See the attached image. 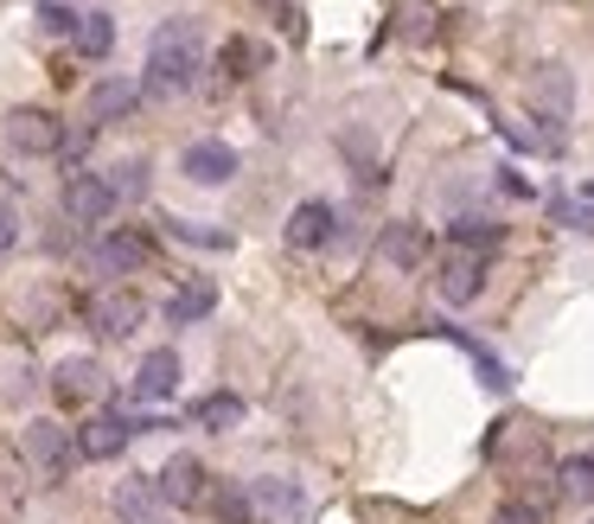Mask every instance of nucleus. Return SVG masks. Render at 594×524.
I'll return each instance as SVG.
<instances>
[{"instance_id": "9b49d317", "label": "nucleus", "mask_w": 594, "mask_h": 524, "mask_svg": "<svg viewBox=\"0 0 594 524\" xmlns=\"http://www.w3.org/2000/svg\"><path fill=\"white\" fill-rule=\"evenodd\" d=\"M250 505H256V518H269V524H294L308 512V493H301L294 480H282V473H262V480H250Z\"/></svg>"}, {"instance_id": "20e7f679", "label": "nucleus", "mask_w": 594, "mask_h": 524, "mask_svg": "<svg viewBox=\"0 0 594 524\" xmlns=\"http://www.w3.org/2000/svg\"><path fill=\"white\" fill-rule=\"evenodd\" d=\"M64 218L78 224V231H97V224H109L115 218V192H109L103 173H64Z\"/></svg>"}, {"instance_id": "0eeeda50", "label": "nucleus", "mask_w": 594, "mask_h": 524, "mask_svg": "<svg viewBox=\"0 0 594 524\" xmlns=\"http://www.w3.org/2000/svg\"><path fill=\"white\" fill-rule=\"evenodd\" d=\"M377 262H384L390 275H415V269L429 262V231H422L415 218L384 224V236H377Z\"/></svg>"}, {"instance_id": "b1692460", "label": "nucleus", "mask_w": 594, "mask_h": 524, "mask_svg": "<svg viewBox=\"0 0 594 524\" xmlns=\"http://www.w3.org/2000/svg\"><path fill=\"white\" fill-rule=\"evenodd\" d=\"M218 64H224V78H231V83L256 78V71H262V46H256V39H224Z\"/></svg>"}, {"instance_id": "423d86ee", "label": "nucleus", "mask_w": 594, "mask_h": 524, "mask_svg": "<svg viewBox=\"0 0 594 524\" xmlns=\"http://www.w3.org/2000/svg\"><path fill=\"white\" fill-rule=\"evenodd\" d=\"M435 289H441L447 308H473L480 289H486V256H473V250H447V256H441Z\"/></svg>"}, {"instance_id": "4468645a", "label": "nucleus", "mask_w": 594, "mask_h": 524, "mask_svg": "<svg viewBox=\"0 0 594 524\" xmlns=\"http://www.w3.org/2000/svg\"><path fill=\"white\" fill-rule=\"evenodd\" d=\"M180 391V352L173 345H154L141 365H134V403H167Z\"/></svg>"}, {"instance_id": "bb28decb", "label": "nucleus", "mask_w": 594, "mask_h": 524, "mask_svg": "<svg viewBox=\"0 0 594 524\" xmlns=\"http://www.w3.org/2000/svg\"><path fill=\"white\" fill-rule=\"evenodd\" d=\"M39 27L52 32V39H78L83 13L71 7V0H39Z\"/></svg>"}, {"instance_id": "f257e3e1", "label": "nucleus", "mask_w": 594, "mask_h": 524, "mask_svg": "<svg viewBox=\"0 0 594 524\" xmlns=\"http://www.w3.org/2000/svg\"><path fill=\"white\" fill-rule=\"evenodd\" d=\"M205 71V27L180 13V20H160L154 46H148V78H141V97H185Z\"/></svg>"}, {"instance_id": "f3484780", "label": "nucleus", "mask_w": 594, "mask_h": 524, "mask_svg": "<svg viewBox=\"0 0 594 524\" xmlns=\"http://www.w3.org/2000/svg\"><path fill=\"white\" fill-rule=\"evenodd\" d=\"M211 308H218V282H211V275H192V282H180V289L167 294V326H199Z\"/></svg>"}, {"instance_id": "aec40b11", "label": "nucleus", "mask_w": 594, "mask_h": 524, "mask_svg": "<svg viewBox=\"0 0 594 524\" xmlns=\"http://www.w3.org/2000/svg\"><path fill=\"white\" fill-rule=\"evenodd\" d=\"M192 422H199V429H211V435H224V429H236V422H243V396H236V391L199 396V403H192Z\"/></svg>"}, {"instance_id": "393cba45", "label": "nucleus", "mask_w": 594, "mask_h": 524, "mask_svg": "<svg viewBox=\"0 0 594 524\" xmlns=\"http://www.w3.org/2000/svg\"><path fill=\"white\" fill-rule=\"evenodd\" d=\"M211 512H218V524H262L256 505H250V486H218V493H211Z\"/></svg>"}, {"instance_id": "c85d7f7f", "label": "nucleus", "mask_w": 594, "mask_h": 524, "mask_svg": "<svg viewBox=\"0 0 594 524\" xmlns=\"http://www.w3.org/2000/svg\"><path fill=\"white\" fill-rule=\"evenodd\" d=\"M543 518H550V512H543V505H531L524 493H517V498H505V505L492 512V524H543Z\"/></svg>"}, {"instance_id": "f8f14e48", "label": "nucleus", "mask_w": 594, "mask_h": 524, "mask_svg": "<svg viewBox=\"0 0 594 524\" xmlns=\"http://www.w3.org/2000/svg\"><path fill=\"white\" fill-rule=\"evenodd\" d=\"M180 173L192 185H231L236 180V148L231 141H192L180 154Z\"/></svg>"}, {"instance_id": "c756f323", "label": "nucleus", "mask_w": 594, "mask_h": 524, "mask_svg": "<svg viewBox=\"0 0 594 524\" xmlns=\"http://www.w3.org/2000/svg\"><path fill=\"white\" fill-rule=\"evenodd\" d=\"M550 211L563 218L568 231H594V211H588V205H575V199H550Z\"/></svg>"}, {"instance_id": "412c9836", "label": "nucleus", "mask_w": 594, "mask_h": 524, "mask_svg": "<svg viewBox=\"0 0 594 524\" xmlns=\"http://www.w3.org/2000/svg\"><path fill=\"white\" fill-rule=\"evenodd\" d=\"M103 180H109V192H115V205H134V199H148V160H141V154L115 160Z\"/></svg>"}, {"instance_id": "1a4fd4ad", "label": "nucleus", "mask_w": 594, "mask_h": 524, "mask_svg": "<svg viewBox=\"0 0 594 524\" xmlns=\"http://www.w3.org/2000/svg\"><path fill=\"white\" fill-rule=\"evenodd\" d=\"M129 435H134V422L122 416V410H97V416H83V429H78V454L83 461H115V454L129 447Z\"/></svg>"}, {"instance_id": "9d476101", "label": "nucleus", "mask_w": 594, "mask_h": 524, "mask_svg": "<svg viewBox=\"0 0 594 524\" xmlns=\"http://www.w3.org/2000/svg\"><path fill=\"white\" fill-rule=\"evenodd\" d=\"M568 109H575V78H568L563 64H537V71H531V115H543V122L563 129Z\"/></svg>"}, {"instance_id": "6e6552de", "label": "nucleus", "mask_w": 594, "mask_h": 524, "mask_svg": "<svg viewBox=\"0 0 594 524\" xmlns=\"http://www.w3.org/2000/svg\"><path fill=\"white\" fill-rule=\"evenodd\" d=\"M154 486H160V498H167V505H180V512H192V505H205V498H211L205 461H199V454H173V461L154 473Z\"/></svg>"}, {"instance_id": "7c9ffc66", "label": "nucleus", "mask_w": 594, "mask_h": 524, "mask_svg": "<svg viewBox=\"0 0 594 524\" xmlns=\"http://www.w3.org/2000/svg\"><path fill=\"white\" fill-rule=\"evenodd\" d=\"M20 243V218H13V205H0V256Z\"/></svg>"}, {"instance_id": "a878e982", "label": "nucleus", "mask_w": 594, "mask_h": 524, "mask_svg": "<svg viewBox=\"0 0 594 524\" xmlns=\"http://www.w3.org/2000/svg\"><path fill=\"white\" fill-rule=\"evenodd\" d=\"M83 58H109V46H115V20L109 13H83V27H78V39H71Z\"/></svg>"}, {"instance_id": "f03ea898", "label": "nucleus", "mask_w": 594, "mask_h": 524, "mask_svg": "<svg viewBox=\"0 0 594 524\" xmlns=\"http://www.w3.org/2000/svg\"><path fill=\"white\" fill-rule=\"evenodd\" d=\"M20 454H27V467L46 480V486H58L64 473H71V454H78V435L71 429H58V422H27V435H20Z\"/></svg>"}, {"instance_id": "6ab92c4d", "label": "nucleus", "mask_w": 594, "mask_h": 524, "mask_svg": "<svg viewBox=\"0 0 594 524\" xmlns=\"http://www.w3.org/2000/svg\"><path fill=\"white\" fill-rule=\"evenodd\" d=\"M154 505H167V498H160V486L148 480V473H134V480L115 486V512H122L129 524H154Z\"/></svg>"}, {"instance_id": "a211bd4d", "label": "nucleus", "mask_w": 594, "mask_h": 524, "mask_svg": "<svg viewBox=\"0 0 594 524\" xmlns=\"http://www.w3.org/2000/svg\"><path fill=\"white\" fill-rule=\"evenodd\" d=\"M333 236V205L326 199H301V205L288 211V243L294 250H320Z\"/></svg>"}, {"instance_id": "cd10ccee", "label": "nucleus", "mask_w": 594, "mask_h": 524, "mask_svg": "<svg viewBox=\"0 0 594 524\" xmlns=\"http://www.w3.org/2000/svg\"><path fill=\"white\" fill-rule=\"evenodd\" d=\"M167 231L180 243H199V250H231V231H211V224H192V218H173Z\"/></svg>"}, {"instance_id": "4be33fe9", "label": "nucleus", "mask_w": 594, "mask_h": 524, "mask_svg": "<svg viewBox=\"0 0 594 524\" xmlns=\"http://www.w3.org/2000/svg\"><path fill=\"white\" fill-rule=\"evenodd\" d=\"M454 250H473V256H486V250H499L505 243V224H492V218H461L454 224Z\"/></svg>"}, {"instance_id": "39448f33", "label": "nucleus", "mask_w": 594, "mask_h": 524, "mask_svg": "<svg viewBox=\"0 0 594 524\" xmlns=\"http://www.w3.org/2000/svg\"><path fill=\"white\" fill-rule=\"evenodd\" d=\"M7 148L13 154H64V122L52 109H13L7 115Z\"/></svg>"}, {"instance_id": "5701e85b", "label": "nucleus", "mask_w": 594, "mask_h": 524, "mask_svg": "<svg viewBox=\"0 0 594 524\" xmlns=\"http://www.w3.org/2000/svg\"><path fill=\"white\" fill-rule=\"evenodd\" d=\"M556 486H563V498H594V447L568 454L563 467H556Z\"/></svg>"}, {"instance_id": "2f4dec72", "label": "nucleus", "mask_w": 594, "mask_h": 524, "mask_svg": "<svg viewBox=\"0 0 594 524\" xmlns=\"http://www.w3.org/2000/svg\"><path fill=\"white\" fill-rule=\"evenodd\" d=\"M588 524H594V518H588Z\"/></svg>"}, {"instance_id": "2eb2a0df", "label": "nucleus", "mask_w": 594, "mask_h": 524, "mask_svg": "<svg viewBox=\"0 0 594 524\" xmlns=\"http://www.w3.org/2000/svg\"><path fill=\"white\" fill-rule=\"evenodd\" d=\"M141 262H148V236L141 231H103L97 250H90V269H97V275H134Z\"/></svg>"}, {"instance_id": "7ed1b4c3", "label": "nucleus", "mask_w": 594, "mask_h": 524, "mask_svg": "<svg viewBox=\"0 0 594 524\" xmlns=\"http://www.w3.org/2000/svg\"><path fill=\"white\" fill-rule=\"evenodd\" d=\"M83 320L103 333V340H129L134 326L148 320V301L134 289H122V282H109V289H97L90 294V308H83Z\"/></svg>"}, {"instance_id": "dca6fc26", "label": "nucleus", "mask_w": 594, "mask_h": 524, "mask_svg": "<svg viewBox=\"0 0 594 524\" xmlns=\"http://www.w3.org/2000/svg\"><path fill=\"white\" fill-rule=\"evenodd\" d=\"M134 103H141V83L134 78H97L90 83V129H109V122L134 115Z\"/></svg>"}, {"instance_id": "ddd939ff", "label": "nucleus", "mask_w": 594, "mask_h": 524, "mask_svg": "<svg viewBox=\"0 0 594 524\" xmlns=\"http://www.w3.org/2000/svg\"><path fill=\"white\" fill-rule=\"evenodd\" d=\"M103 391H109V371L97 365V359H64V365L52 371V396L58 403H71V410L97 403Z\"/></svg>"}]
</instances>
